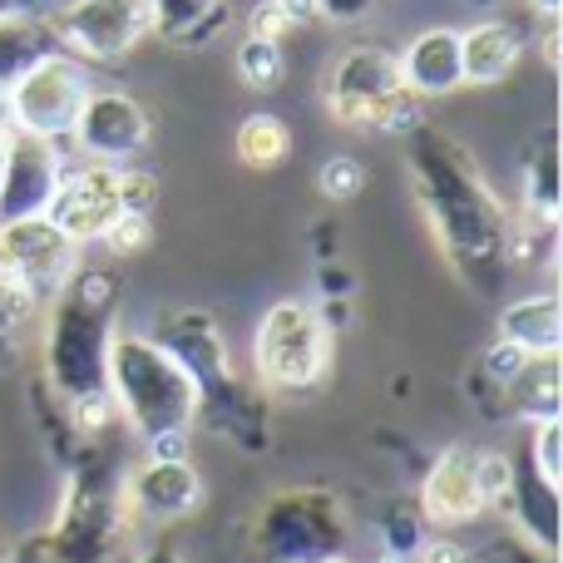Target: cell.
<instances>
[{
    "label": "cell",
    "instance_id": "obj_35",
    "mask_svg": "<svg viewBox=\"0 0 563 563\" xmlns=\"http://www.w3.org/2000/svg\"><path fill=\"white\" fill-rule=\"evenodd\" d=\"M291 30H297V25H291V20L282 15L277 5H267V0H257V5H253V15H247V35H263V40H287Z\"/></svg>",
    "mask_w": 563,
    "mask_h": 563
},
{
    "label": "cell",
    "instance_id": "obj_13",
    "mask_svg": "<svg viewBox=\"0 0 563 563\" xmlns=\"http://www.w3.org/2000/svg\"><path fill=\"white\" fill-rule=\"evenodd\" d=\"M416 509L430 529H440V534L485 519L489 499H485V479H479V450L465 445V440L440 450V455L430 460L420 489H416Z\"/></svg>",
    "mask_w": 563,
    "mask_h": 563
},
{
    "label": "cell",
    "instance_id": "obj_34",
    "mask_svg": "<svg viewBox=\"0 0 563 563\" xmlns=\"http://www.w3.org/2000/svg\"><path fill=\"white\" fill-rule=\"evenodd\" d=\"M416 563H485V559H479L475 549H465V544H460V539L435 534V539H426V544H420Z\"/></svg>",
    "mask_w": 563,
    "mask_h": 563
},
{
    "label": "cell",
    "instance_id": "obj_2",
    "mask_svg": "<svg viewBox=\"0 0 563 563\" xmlns=\"http://www.w3.org/2000/svg\"><path fill=\"white\" fill-rule=\"evenodd\" d=\"M124 307V277L119 267H75V277L45 301V371L40 386L65 406L75 396L104 390V356L109 336Z\"/></svg>",
    "mask_w": 563,
    "mask_h": 563
},
{
    "label": "cell",
    "instance_id": "obj_43",
    "mask_svg": "<svg viewBox=\"0 0 563 563\" xmlns=\"http://www.w3.org/2000/svg\"><path fill=\"white\" fill-rule=\"evenodd\" d=\"M0 563H10V539H5V529H0Z\"/></svg>",
    "mask_w": 563,
    "mask_h": 563
},
{
    "label": "cell",
    "instance_id": "obj_33",
    "mask_svg": "<svg viewBox=\"0 0 563 563\" xmlns=\"http://www.w3.org/2000/svg\"><path fill=\"white\" fill-rule=\"evenodd\" d=\"M380 0H317V20H331V25H361V20L376 15Z\"/></svg>",
    "mask_w": 563,
    "mask_h": 563
},
{
    "label": "cell",
    "instance_id": "obj_4",
    "mask_svg": "<svg viewBox=\"0 0 563 563\" xmlns=\"http://www.w3.org/2000/svg\"><path fill=\"white\" fill-rule=\"evenodd\" d=\"M104 390L119 410V426L134 430V440L168 435V430L198 426V386L148 331L114 327L104 356Z\"/></svg>",
    "mask_w": 563,
    "mask_h": 563
},
{
    "label": "cell",
    "instance_id": "obj_42",
    "mask_svg": "<svg viewBox=\"0 0 563 563\" xmlns=\"http://www.w3.org/2000/svg\"><path fill=\"white\" fill-rule=\"evenodd\" d=\"M5 144H10V119H5V109H0V168H5Z\"/></svg>",
    "mask_w": 563,
    "mask_h": 563
},
{
    "label": "cell",
    "instance_id": "obj_14",
    "mask_svg": "<svg viewBox=\"0 0 563 563\" xmlns=\"http://www.w3.org/2000/svg\"><path fill=\"white\" fill-rule=\"evenodd\" d=\"M124 213V198H119V164H65L55 198H49L45 218L69 238L75 247H89L109 233V223Z\"/></svg>",
    "mask_w": 563,
    "mask_h": 563
},
{
    "label": "cell",
    "instance_id": "obj_45",
    "mask_svg": "<svg viewBox=\"0 0 563 563\" xmlns=\"http://www.w3.org/2000/svg\"><path fill=\"white\" fill-rule=\"evenodd\" d=\"M470 5H475V10H489V5H499V0H470Z\"/></svg>",
    "mask_w": 563,
    "mask_h": 563
},
{
    "label": "cell",
    "instance_id": "obj_16",
    "mask_svg": "<svg viewBox=\"0 0 563 563\" xmlns=\"http://www.w3.org/2000/svg\"><path fill=\"white\" fill-rule=\"evenodd\" d=\"M59 178H65V154H59L55 139H35L10 129L5 168H0V223L45 218Z\"/></svg>",
    "mask_w": 563,
    "mask_h": 563
},
{
    "label": "cell",
    "instance_id": "obj_11",
    "mask_svg": "<svg viewBox=\"0 0 563 563\" xmlns=\"http://www.w3.org/2000/svg\"><path fill=\"white\" fill-rule=\"evenodd\" d=\"M154 139V119L129 89L95 85L79 104V119L69 129V144L89 158V164H134Z\"/></svg>",
    "mask_w": 563,
    "mask_h": 563
},
{
    "label": "cell",
    "instance_id": "obj_17",
    "mask_svg": "<svg viewBox=\"0 0 563 563\" xmlns=\"http://www.w3.org/2000/svg\"><path fill=\"white\" fill-rule=\"evenodd\" d=\"M495 515L509 519L519 544H529L539 559H554L559 554V485L534 475V465H519L509 470V485L505 495L495 499Z\"/></svg>",
    "mask_w": 563,
    "mask_h": 563
},
{
    "label": "cell",
    "instance_id": "obj_44",
    "mask_svg": "<svg viewBox=\"0 0 563 563\" xmlns=\"http://www.w3.org/2000/svg\"><path fill=\"white\" fill-rule=\"evenodd\" d=\"M380 563H416V559H406V554H380Z\"/></svg>",
    "mask_w": 563,
    "mask_h": 563
},
{
    "label": "cell",
    "instance_id": "obj_40",
    "mask_svg": "<svg viewBox=\"0 0 563 563\" xmlns=\"http://www.w3.org/2000/svg\"><path fill=\"white\" fill-rule=\"evenodd\" d=\"M529 10H534V15H539V20H559L563 0H529Z\"/></svg>",
    "mask_w": 563,
    "mask_h": 563
},
{
    "label": "cell",
    "instance_id": "obj_6",
    "mask_svg": "<svg viewBox=\"0 0 563 563\" xmlns=\"http://www.w3.org/2000/svg\"><path fill=\"white\" fill-rule=\"evenodd\" d=\"M247 549L263 563H327L351 549V515L336 489H277L247 525Z\"/></svg>",
    "mask_w": 563,
    "mask_h": 563
},
{
    "label": "cell",
    "instance_id": "obj_36",
    "mask_svg": "<svg viewBox=\"0 0 563 563\" xmlns=\"http://www.w3.org/2000/svg\"><path fill=\"white\" fill-rule=\"evenodd\" d=\"M144 455L148 460H184V455H194V430H168V435L144 440Z\"/></svg>",
    "mask_w": 563,
    "mask_h": 563
},
{
    "label": "cell",
    "instance_id": "obj_31",
    "mask_svg": "<svg viewBox=\"0 0 563 563\" xmlns=\"http://www.w3.org/2000/svg\"><path fill=\"white\" fill-rule=\"evenodd\" d=\"M529 465H534L539 479L549 485H563V426L554 420H534V445H529Z\"/></svg>",
    "mask_w": 563,
    "mask_h": 563
},
{
    "label": "cell",
    "instance_id": "obj_32",
    "mask_svg": "<svg viewBox=\"0 0 563 563\" xmlns=\"http://www.w3.org/2000/svg\"><path fill=\"white\" fill-rule=\"evenodd\" d=\"M119 198H124V213H154L158 178L139 164H119Z\"/></svg>",
    "mask_w": 563,
    "mask_h": 563
},
{
    "label": "cell",
    "instance_id": "obj_22",
    "mask_svg": "<svg viewBox=\"0 0 563 563\" xmlns=\"http://www.w3.org/2000/svg\"><path fill=\"white\" fill-rule=\"evenodd\" d=\"M499 341L519 346L525 356H559L563 346V301L559 291H529L499 311Z\"/></svg>",
    "mask_w": 563,
    "mask_h": 563
},
{
    "label": "cell",
    "instance_id": "obj_12",
    "mask_svg": "<svg viewBox=\"0 0 563 563\" xmlns=\"http://www.w3.org/2000/svg\"><path fill=\"white\" fill-rule=\"evenodd\" d=\"M148 336L178 361V366L194 376L198 386V406L213 396H223L228 386L238 380V366H233V351H228V336L218 327L213 311L203 307H174V311H158L154 331Z\"/></svg>",
    "mask_w": 563,
    "mask_h": 563
},
{
    "label": "cell",
    "instance_id": "obj_25",
    "mask_svg": "<svg viewBox=\"0 0 563 563\" xmlns=\"http://www.w3.org/2000/svg\"><path fill=\"white\" fill-rule=\"evenodd\" d=\"M233 154L253 174H273L277 164H287L291 154V129L277 114H247L233 134Z\"/></svg>",
    "mask_w": 563,
    "mask_h": 563
},
{
    "label": "cell",
    "instance_id": "obj_10",
    "mask_svg": "<svg viewBox=\"0 0 563 563\" xmlns=\"http://www.w3.org/2000/svg\"><path fill=\"white\" fill-rule=\"evenodd\" d=\"M75 267H79V247L49 218L0 223V282L30 291L40 307L75 277Z\"/></svg>",
    "mask_w": 563,
    "mask_h": 563
},
{
    "label": "cell",
    "instance_id": "obj_20",
    "mask_svg": "<svg viewBox=\"0 0 563 563\" xmlns=\"http://www.w3.org/2000/svg\"><path fill=\"white\" fill-rule=\"evenodd\" d=\"M525 59V35L509 20H475L470 30H460V69L465 85H505Z\"/></svg>",
    "mask_w": 563,
    "mask_h": 563
},
{
    "label": "cell",
    "instance_id": "obj_24",
    "mask_svg": "<svg viewBox=\"0 0 563 563\" xmlns=\"http://www.w3.org/2000/svg\"><path fill=\"white\" fill-rule=\"evenodd\" d=\"M59 40L49 30V10H5L0 15V99L35 59L55 55Z\"/></svg>",
    "mask_w": 563,
    "mask_h": 563
},
{
    "label": "cell",
    "instance_id": "obj_7",
    "mask_svg": "<svg viewBox=\"0 0 563 563\" xmlns=\"http://www.w3.org/2000/svg\"><path fill=\"white\" fill-rule=\"evenodd\" d=\"M331 346H336V331L327 327L317 301L307 297L273 301L253 336V371H257L253 380L263 390H273V396H307V390H317L327 380Z\"/></svg>",
    "mask_w": 563,
    "mask_h": 563
},
{
    "label": "cell",
    "instance_id": "obj_46",
    "mask_svg": "<svg viewBox=\"0 0 563 563\" xmlns=\"http://www.w3.org/2000/svg\"><path fill=\"white\" fill-rule=\"evenodd\" d=\"M327 563H351V559H346V554H341V559H327Z\"/></svg>",
    "mask_w": 563,
    "mask_h": 563
},
{
    "label": "cell",
    "instance_id": "obj_26",
    "mask_svg": "<svg viewBox=\"0 0 563 563\" xmlns=\"http://www.w3.org/2000/svg\"><path fill=\"white\" fill-rule=\"evenodd\" d=\"M238 79H243L253 95H273V89L287 79V49L282 40H263V35H243L238 40Z\"/></svg>",
    "mask_w": 563,
    "mask_h": 563
},
{
    "label": "cell",
    "instance_id": "obj_27",
    "mask_svg": "<svg viewBox=\"0 0 563 563\" xmlns=\"http://www.w3.org/2000/svg\"><path fill=\"white\" fill-rule=\"evenodd\" d=\"M35 317H40V301L30 297V291L10 287V282H0V371L15 366L20 336L30 331V321Z\"/></svg>",
    "mask_w": 563,
    "mask_h": 563
},
{
    "label": "cell",
    "instance_id": "obj_21",
    "mask_svg": "<svg viewBox=\"0 0 563 563\" xmlns=\"http://www.w3.org/2000/svg\"><path fill=\"white\" fill-rule=\"evenodd\" d=\"M148 10V30L158 40H168L174 49H203L233 20L228 0H144Z\"/></svg>",
    "mask_w": 563,
    "mask_h": 563
},
{
    "label": "cell",
    "instance_id": "obj_37",
    "mask_svg": "<svg viewBox=\"0 0 563 563\" xmlns=\"http://www.w3.org/2000/svg\"><path fill=\"white\" fill-rule=\"evenodd\" d=\"M129 563H188V559H184V549H178V544H168V539H154V544H144Z\"/></svg>",
    "mask_w": 563,
    "mask_h": 563
},
{
    "label": "cell",
    "instance_id": "obj_19",
    "mask_svg": "<svg viewBox=\"0 0 563 563\" xmlns=\"http://www.w3.org/2000/svg\"><path fill=\"white\" fill-rule=\"evenodd\" d=\"M489 406L505 420H554L563 410V371L559 356H525V366L505 380L499 390H489Z\"/></svg>",
    "mask_w": 563,
    "mask_h": 563
},
{
    "label": "cell",
    "instance_id": "obj_9",
    "mask_svg": "<svg viewBox=\"0 0 563 563\" xmlns=\"http://www.w3.org/2000/svg\"><path fill=\"white\" fill-rule=\"evenodd\" d=\"M49 30L79 65H114L148 35L144 0H55Z\"/></svg>",
    "mask_w": 563,
    "mask_h": 563
},
{
    "label": "cell",
    "instance_id": "obj_23",
    "mask_svg": "<svg viewBox=\"0 0 563 563\" xmlns=\"http://www.w3.org/2000/svg\"><path fill=\"white\" fill-rule=\"evenodd\" d=\"M525 188H519V223L529 228H559V139L554 129H539V139L525 148Z\"/></svg>",
    "mask_w": 563,
    "mask_h": 563
},
{
    "label": "cell",
    "instance_id": "obj_18",
    "mask_svg": "<svg viewBox=\"0 0 563 563\" xmlns=\"http://www.w3.org/2000/svg\"><path fill=\"white\" fill-rule=\"evenodd\" d=\"M406 89L426 104V99H445L465 89V69H460V30L455 25H430L396 55Z\"/></svg>",
    "mask_w": 563,
    "mask_h": 563
},
{
    "label": "cell",
    "instance_id": "obj_41",
    "mask_svg": "<svg viewBox=\"0 0 563 563\" xmlns=\"http://www.w3.org/2000/svg\"><path fill=\"white\" fill-rule=\"evenodd\" d=\"M49 0H0V15H5V10H45Z\"/></svg>",
    "mask_w": 563,
    "mask_h": 563
},
{
    "label": "cell",
    "instance_id": "obj_8",
    "mask_svg": "<svg viewBox=\"0 0 563 563\" xmlns=\"http://www.w3.org/2000/svg\"><path fill=\"white\" fill-rule=\"evenodd\" d=\"M89 89H95L89 85V69L79 65L75 55L55 49V55L35 59V65L5 89L0 104H5V119L15 134L55 139L59 144V139H69V129H75L79 104H85Z\"/></svg>",
    "mask_w": 563,
    "mask_h": 563
},
{
    "label": "cell",
    "instance_id": "obj_39",
    "mask_svg": "<svg viewBox=\"0 0 563 563\" xmlns=\"http://www.w3.org/2000/svg\"><path fill=\"white\" fill-rule=\"evenodd\" d=\"M539 49H544V65L559 69V20H544V45Z\"/></svg>",
    "mask_w": 563,
    "mask_h": 563
},
{
    "label": "cell",
    "instance_id": "obj_30",
    "mask_svg": "<svg viewBox=\"0 0 563 563\" xmlns=\"http://www.w3.org/2000/svg\"><path fill=\"white\" fill-rule=\"evenodd\" d=\"M426 539H430V525L420 519V509H416V505H396V509L386 515V534H380L386 554H406V559H416Z\"/></svg>",
    "mask_w": 563,
    "mask_h": 563
},
{
    "label": "cell",
    "instance_id": "obj_1",
    "mask_svg": "<svg viewBox=\"0 0 563 563\" xmlns=\"http://www.w3.org/2000/svg\"><path fill=\"white\" fill-rule=\"evenodd\" d=\"M400 139H406L410 198H416L445 267L475 297H499L509 273H515V263H509L515 213L499 203L475 148L450 129L430 124V119H420Z\"/></svg>",
    "mask_w": 563,
    "mask_h": 563
},
{
    "label": "cell",
    "instance_id": "obj_3",
    "mask_svg": "<svg viewBox=\"0 0 563 563\" xmlns=\"http://www.w3.org/2000/svg\"><path fill=\"white\" fill-rule=\"evenodd\" d=\"M129 534L134 515L124 495V465L104 440H85L65 460V489L40 544L55 563H114Z\"/></svg>",
    "mask_w": 563,
    "mask_h": 563
},
{
    "label": "cell",
    "instance_id": "obj_28",
    "mask_svg": "<svg viewBox=\"0 0 563 563\" xmlns=\"http://www.w3.org/2000/svg\"><path fill=\"white\" fill-rule=\"evenodd\" d=\"M366 188V164L356 154H331L327 164L317 168V194L327 203H351V198Z\"/></svg>",
    "mask_w": 563,
    "mask_h": 563
},
{
    "label": "cell",
    "instance_id": "obj_38",
    "mask_svg": "<svg viewBox=\"0 0 563 563\" xmlns=\"http://www.w3.org/2000/svg\"><path fill=\"white\" fill-rule=\"evenodd\" d=\"M267 5H277L291 25H311L317 20V0H267Z\"/></svg>",
    "mask_w": 563,
    "mask_h": 563
},
{
    "label": "cell",
    "instance_id": "obj_5",
    "mask_svg": "<svg viewBox=\"0 0 563 563\" xmlns=\"http://www.w3.org/2000/svg\"><path fill=\"white\" fill-rule=\"evenodd\" d=\"M327 114L346 129H371V134L400 139L420 124V99L406 89L396 65V49L386 45H346L331 59L321 79Z\"/></svg>",
    "mask_w": 563,
    "mask_h": 563
},
{
    "label": "cell",
    "instance_id": "obj_15",
    "mask_svg": "<svg viewBox=\"0 0 563 563\" xmlns=\"http://www.w3.org/2000/svg\"><path fill=\"white\" fill-rule=\"evenodd\" d=\"M129 515L134 525H184L208 505V479L194 465V455L184 460H139L124 475Z\"/></svg>",
    "mask_w": 563,
    "mask_h": 563
},
{
    "label": "cell",
    "instance_id": "obj_29",
    "mask_svg": "<svg viewBox=\"0 0 563 563\" xmlns=\"http://www.w3.org/2000/svg\"><path fill=\"white\" fill-rule=\"evenodd\" d=\"M99 247H104L109 257H139L154 247V213H119L114 223H109V233L99 238Z\"/></svg>",
    "mask_w": 563,
    "mask_h": 563
}]
</instances>
